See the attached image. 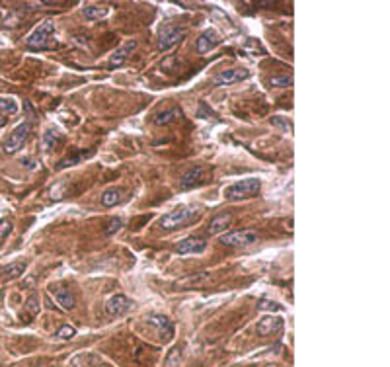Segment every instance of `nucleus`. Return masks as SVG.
Instances as JSON below:
<instances>
[{
  "mask_svg": "<svg viewBox=\"0 0 390 367\" xmlns=\"http://www.w3.org/2000/svg\"><path fill=\"white\" fill-rule=\"evenodd\" d=\"M180 117H182V109L178 108V106H170V108L154 113L152 121H154V125H170V123L178 121Z\"/></svg>",
  "mask_w": 390,
  "mask_h": 367,
  "instance_id": "obj_15",
  "label": "nucleus"
},
{
  "mask_svg": "<svg viewBox=\"0 0 390 367\" xmlns=\"http://www.w3.org/2000/svg\"><path fill=\"white\" fill-rule=\"evenodd\" d=\"M131 307H133V303L127 299L125 295H121V293H117V295H113V297H109V299L106 301V313H108L109 316H121V314L127 313Z\"/></svg>",
  "mask_w": 390,
  "mask_h": 367,
  "instance_id": "obj_10",
  "label": "nucleus"
},
{
  "mask_svg": "<svg viewBox=\"0 0 390 367\" xmlns=\"http://www.w3.org/2000/svg\"><path fill=\"white\" fill-rule=\"evenodd\" d=\"M59 340H63V342H67L70 340V338H74L76 336V328L74 327H70V324H65V327H61L59 330H57V334H55Z\"/></svg>",
  "mask_w": 390,
  "mask_h": 367,
  "instance_id": "obj_24",
  "label": "nucleus"
},
{
  "mask_svg": "<svg viewBox=\"0 0 390 367\" xmlns=\"http://www.w3.org/2000/svg\"><path fill=\"white\" fill-rule=\"evenodd\" d=\"M259 309H271V311H281V305H277V303H271V301H262Z\"/></svg>",
  "mask_w": 390,
  "mask_h": 367,
  "instance_id": "obj_32",
  "label": "nucleus"
},
{
  "mask_svg": "<svg viewBox=\"0 0 390 367\" xmlns=\"http://www.w3.org/2000/svg\"><path fill=\"white\" fill-rule=\"evenodd\" d=\"M123 199V190L121 188H108L102 193V205L106 207H113Z\"/></svg>",
  "mask_w": 390,
  "mask_h": 367,
  "instance_id": "obj_18",
  "label": "nucleus"
},
{
  "mask_svg": "<svg viewBox=\"0 0 390 367\" xmlns=\"http://www.w3.org/2000/svg\"><path fill=\"white\" fill-rule=\"evenodd\" d=\"M259 190H262V182L257 178H246V180H240V182H234V184L227 186L223 190V195L229 201H242V199H248V197H254Z\"/></svg>",
  "mask_w": 390,
  "mask_h": 367,
  "instance_id": "obj_1",
  "label": "nucleus"
},
{
  "mask_svg": "<svg viewBox=\"0 0 390 367\" xmlns=\"http://www.w3.org/2000/svg\"><path fill=\"white\" fill-rule=\"evenodd\" d=\"M10 232H12V221H8V219H0V240H4Z\"/></svg>",
  "mask_w": 390,
  "mask_h": 367,
  "instance_id": "obj_30",
  "label": "nucleus"
},
{
  "mask_svg": "<svg viewBox=\"0 0 390 367\" xmlns=\"http://www.w3.org/2000/svg\"><path fill=\"white\" fill-rule=\"evenodd\" d=\"M82 14L86 16V20H102V18H106L108 16V8H104V6H86Z\"/></svg>",
  "mask_w": 390,
  "mask_h": 367,
  "instance_id": "obj_22",
  "label": "nucleus"
},
{
  "mask_svg": "<svg viewBox=\"0 0 390 367\" xmlns=\"http://www.w3.org/2000/svg\"><path fill=\"white\" fill-rule=\"evenodd\" d=\"M29 133H31V123L29 121L20 123L12 133H10V137L6 139V143H4V152H6V154H14V152H18L20 149H24V145H26Z\"/></svg>",
  "mask_w": 390,
  "mask_h": 367,
  "instance_id": "obj_4",
  "label": "nucleus"
},
{
  "mask_svg": "<svg viewBox=\"0 0 390 367\" xmlns=\"http://www.w3.org/2000/svg\"><path fill=\"white\" fill-rule=\"evenodd\" d=\"M26 272V262H14V264H10V266H6L4 268V279L8 281V279H16V277H20L22 273Z\"/></svg>",
  "mask_w": 390,
  "mask_h": 367,
  "instance_id": "obj_20",
  "label": "nucleus"
},
{
  "mask_svg": "<svg viewBox=\"0 0 390 367\" xmlns=\"http://www.w3.org/2000/svg\"><path fill=\"white\" fill-rule=\"evenodd\" d=\"M219 43H221V35L216 33L215 29H205L199 35V39H197V53H209V51L215 49Z\"/></svg>",
  "mask_w": 390,
  "mask_h": 367,
  "instance_id": "obj_12",
  "label": "nucleus"
},
{
  "mask_svg": "<svg viewBox=\"0 0 390 367\" xmlns=\"http://www.w3.org/2000/svg\"><path fill=\"white\" fill-rule=\"evenodd\" d=\"M203 174H205V170H203L201 166H193V168H189L188 172L180 178V188H182V190H189V188L197 186V184L203 180Z\"/></svg>",
  "mask_w": 390,
  "mask_h": 367,
  "instance_id": "obj_16",
  "label": "nucleus"
},
{
  "mask_svg": "<svg viewBox=\"0 0 390 367\" xmlns=\"http://www.w3.org/2000/svg\"><path fill=\"white\" fill-rule=\"evenodd\" d=\"M123 227V219L119 217H113L111 221L108 223V227H106V231H104V234H108V236H111V234H115V232L119 231Z\"/></svg>",
  "mask_w": 390,
  "mask_h": 367,
  "instance_id": "obj_28",
  "label": "nucleus"
},
{
  "mask_svg": "<svg viewBox=\"0 0 390 367\" xmlns=\"http://www.w3.org/2000/svg\"><path fill=\"white\" fill-rule=\"evenodd\" d=\"M248 76H250V72L244 70V68H229V70L216 72L213 76V84L215 86H229V84H234V82L246 80Z\"/></svg>",
  "mask_w": 390,
  "mask_h": 367,
  "instance_id": "obj_7",
  "label": "nucleus"
},
{
  "mask_svg": "<svg viewBox=\"0 0 390 367\" xmlns=\"http://www.w3.org/2000/svg\"><path fill=\"white\" fill-rule=\"evenodd\" d=\"M59 143H63L61 131H59V129H47L45 135H43V147H45V150H51L55 145H59Z\"/></svg>",
  "mask_w": 390,
  "mask_h": 367,
  "instance_id": "obj_19",
  "label": "nucleus"
},
{
  "mask_svg": "<svg viewBox=\"0 0 390 367\" xmlns=\"http://www.w3.org/2000/svg\"><path fill=\"white\" fill-rule=\"evenodd\" d=\"M180 357H182V354H180V348H174L172 352H170V355L166 357V365L168 367H174L178 361H180Z\"/></svg>",
  "mask_w": 390,
  "mask_h": 367,
  "instance_id": "obj_31",
  "label": "nucleus"
},
{
  "mask_svg": "<svg viewBox=\"0 0 390 367\" xmlns=\"http://www.w3.org/2000/svg\"><path fill=\"white\" fill-rule=\"evenodd\" d=\"M174 250L178 254H203L207 250V242L197 236H188V238L180 240Z\"/></svg>",
  "mask_w": 390,
  "mask_h": 367,
  "instance_id": "obj_9",
  "label": "nucleus"
},
{
  "mask_svg": "<svg viewBox=\"0 0 390 367\" xmlns=\"http://www.w3.org/2000/svg\"><path fill=\"white\" fill-rule=\"evenodd\" d=\"M137 49V41L131 39L127 43H123L119 49H115L113 53L109 55V61H108V68H119L121 65H125V61L129 59V55L133 53Z\"/></svg>",
  "mask_w": 390,
  "mask_h": 367,
  "instance_id": "obj_8",
  "label": "nucleus"
},
{
  "mask_svg": "<svg viewBox=\"0 0 390 367\" xmlns=\"http://www.w3.org/2000/svg\"><path fill=\"white\" fill-rule=\"evenodd\" d=\"M230 223H232V215L230 213H221L215 219H211V223L207 227V234H221V232H225L229 229Z\"/></svg>",
  "mask_w": 390,
  "mask_h": 367,
  "instance_id": "obj_17",
  "label": "nucleus"
},
{
  "mask_svg": "<svg viewBox=\"0 0 390 367\" xmlns=\"http://www.w3.org/2000/svg\"><path fill=\"white\" fill-rule=\"evenodd\" d=\"M186 37V29L184 27H178L174 24H168L160 29V35H158V49L160 51H168L176 47L180 41Z\"/></svg>",
  "mask_w": 390,
  "mask_h": 367,
  "instance_id": "obj_5",
  "label": "nucleus"
},
{
  "mask_svg": "<svg viewBox=\"0 0 390 367\" xmlns=\"http://www.w3.org/2000/svg\"><path fill=\"white\" fill-rule=\"evenodd\" d=\"M147 320L148 324H152V327L158 330L160 338L170 340V338L174 336V324H172V320H170L168 316H164V314H150Z\"/></svg>",
  "mask_w": 390,
  "mask_h": 367,
  "instance_id": "obj_11",
  "label": "nucleus"
},
{
  "mask_svg": "<svg viewBox=\"0 0 390 367\" xmlns=\"http://www.w3.org/2000/svg\"><path fill=\"white\" fill-rule=\"evenodd\" d=\"M92 154H94L92 150H90V152H84V150H82V152H76V154H72V156H67V158H63V160L59 162V166H57V168H59V170H63V168H68V166H74V164L82 162L84 158H88V156H92Z\"/></svg>",
  "mask_w": 390,
  "mask_h": 367,
  "instance_id": "obj_21",
  "label": "nucleus"
},
{
  "mask_svg": "<svg viewBox=\"0 0 390 367\" xmlns=\"http://www.w3.org/2000/svg\"><path fill=\"white\" fill-rule=\"evenodd\" d=\"M271 86H277V88H289L293 86V76L291 74H283V76H271L269 78Z\"/></svg>",
  "mask_w": 390,
  "mask_h": 367,
  "instance_id": "obj_23",
  "label": "nucleus"
},
{
  "mask_svg": "<svg viewBox=\"0 0 390 367\" xmlns=\"http://www.w3.org/2000/svg\"><path fill=\"white\" fill-rule=\"evenodd\" d=\"M259 236H257L256 231H232V232H225L221 236V244L225 246H250L257 242Z\"/></svg>",
  "mask_w": 390,
  "mask_h": 367,
  "instance_id": "obj_6",
  "label": "nucleus"
},
{
  "mask_svg": "<svg viewBox=\"0 0 390 367\" xmlns=\"http://www.w3.org/2000/svg\"><path fill=\"white\" fill-rule=\"evenodd\" d=\"M209 279V275L207 273H203L201 277H195V275H191L188 279H184V281H180L178 286L180 287H189V286H197V283H203V281H207Z\"/></svg>",
  "mask_w": 390,
  "mask_h": 367,
  "instance_id": "obj_29",
  "label": "nucleus"
},
{
  "mask_svg": "<svg viewBox=\"0 0 390 367\" xmlns=\"http://www.w3.org/2000/svg\"><path fill=\"white\" fill-rule=\"evenodd\" d=\"M55 35V22L53 20H43L39 26L35 27L26 37V45L29 49H49Z\"/></svg>",
  "mask_w": 390,
  "mask_h": 367,
  "instance_id": "obj_3",
  "label": "nucleus"
},
{
  "mask_svg": "<svg viewBox=\"0 0 390 367\" xmlns=\"http://www.w3.org/2000/svg\"><path fill=\"white\" fill-rule=\"evenodd\" d=\"M51 293H53L57 305H59L63 311H72V309H74L76 299H74V295L70 293V289H67V287H53Z\"/></svg>",
  "mask_w": 390,
  "mask_h": 367,
  "instance_id": "obj_14",
  "label": "nucleus"
},
{
  "mask_svg": "<svg viewBox=\"0 0 390 367\" xmlns=\"http://www.w3.org/2000/svg\"><path fill=\"white\" fill-rule=\"evenodd\" d=\"M271 125H273V127H279L283 133H293V125H291V121H287L285 117H273V119H271Z\"/></svg>",
  "mask_w": 390,
  "mask_h": 367,
  "instance_id": "obj_27",
  "label": "nucleus"
},
{
  "mask_svg": "<svg viewBox=\"0 0 390 367\" xmlns=\"http://www.w3.org/2000/svg\"><path fill=\"white\" fill-rule=\"evenodd\" d=\"M26 309L27 313L31 314V316H35V314H39V297L35 295V293H31L26 301Z\"/></svg>",
  "mask_w": 390,
  "mask_h": 367,
  "instance_id": "obj_26",
  "label": "nucleus"
},
{
  "mask_svg": "<svg viewBox=\"0 0 390 367\" xmlns=\"http://www.w3.org/2000/svg\"><path fill=\"white\" fill-rule=\"evenodd\" d=\"M283 328V320L279 316H273V314H268L264 318H259L257 322V334L259 336H269V334H275Z\"/></svg>",
  "mask_w": 390,
  "mask_h": 367,
  "instance_id": "obj_13",
  "label": "nucleus"
},
{
  "mask_svg": "<svg viewBox=\"0 0 390 367\" xmlns=\"http://www.w3.org/2000/svg\"><path fill=\"white\" fill-rule=\"evenodd\" d=\"M6 123H8V117H6L4 113H0V127H2V125H6Z\"/></svg>",
  "mask_w": 390,
  "mask_h": 367,
  "instance_id": "obj_33",
  "label": "nucleus"
},
{
  "mask_svg": "<svg viewBox=\"0 0 390 367\" xmlns=\"http://www.w3.org/2000/svg\"><path fill=\"white\" fill-rule=\"evenodd\" d=\"M18 111V106H16V102L14 100H6V98H0V113H4V115H14Z\"/></svg>",
  "mask_w": 390,
  "mask_h": 367,
  "instance_id": "obj_25",
  "label": "nucleus"
},
{
  "mask_svg": "<svg viewBox=\"0 0 390 367\" xmlns=\"http://www.w3.org/2000/svg\"><path fill=\"white\" fill-rule=\"evenodd\" d=\"M197 215H199V207H180V209H174L160 219V227L164 231H176L180 227H186L189 223H193Z\"/></svg>",
  "mask_w": 390,
  "mask_h": 367,
  "instance_id": "obj_2",
  "label": "nucleus"
}]
</instances>
